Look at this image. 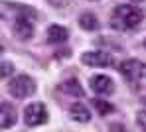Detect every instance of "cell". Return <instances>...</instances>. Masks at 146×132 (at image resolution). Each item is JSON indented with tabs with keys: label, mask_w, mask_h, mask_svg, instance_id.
<instances>
[{
	"label": "cell",
	"mask_w": 146,
	"mask_h": 132,
	"mask_svg": "<svg viewBox=\"0 0 146 132\" xmlns=\"http://www.w3.org/2000/svg\"><path fill=\"white\" fill-rule=\"evenodd\" d=\"M20 16H28L32 20L38 18V12L32 6H24V4H14V2H0V18L2 20H16Z\"/></svg>",
	"instance_id": "3957f363"
},
{
	"label": "cell",
	"mask_w": 146,
	"mask_h": 132,
	"mask_svg": "<svg viewBox=\"0 0 146 132\" xmlns=\"http://www.w3.org/2000/svg\"><path fill=\"white\" fill-rule=\"evenodd\" d=\"M59 89H61L65 95L75 97V99H83V97H85V91H83L81 83H79L77 79H67V81H63V83L59 85Z\"/></svg>",
	"instance_id": "30bf717a"
},
{
	"label": "cell",
	"mask_w": 146,
	"mask_h": 132,
	"mask_svg": "<svg viewBox=\"0 0 146 132\" xmlns=\"http://www.w3.org/2000/svg\"><path fill=\"white\" fill-rule=\"evenodd\" d=\"M12 71H14V65H12L10 61H0V79L10 77V75H12Z\"/></svg>",
	"instance_id": "9a60e30c"
},
{
	"label": "cell",
	"mask_w": 146,
	"mask_h": 132,
	"mask_svg": "<svg viewBox=\"0 0 146 132\" xmlns=\"http://www.w3.org/2000/svg\"><path fill=\"white\" fill-rule=\"evenodd\" d=\"M51 6H55V8H63L65 4H67V0H48Z\"/></svg>",
	"instance_id": "e0dca14e"
},
{
	"label": "cell",
	"mask_w": 146,
	"mask_h": 132,
	"mask_svg": "<svg viewBox=\"0 0 146 132\" xmlns=\"http://www.w3.org/2000/svg\"><path fill=\"white\" fill-rule=\"evenodd\" d=\"M144 46H146V42H144Z\"/></svg>",
	"instance_id": "ffe728a7"
},
{
	"label": "cell",
	"mask_w": 146,
	"mask_h": 132,
	"mask_svg": "<svg viewBox=\"0 0 146 132\" xmlns=\"http://www.w3.org/2000/svg\"><path fill=\"white\" fill-rule=\"evenodd\" d=\"M79 26L83 28L85 32H95L99 28V20L95 14H91V12H83L81 16H79Z\"/></svg>",
	"instance_id": "4fadbf2b"
},
{
	"label": "cell",
	"mask_w": 146,
	"mask_h": 132,
	"mask_svg": "<svg viewBox=\"0 0 146 132\" xmlns=\"http://www.w3.org/2000/svg\"><path fill=\"white\" fill-rule=\"evenodd\" d=\"M138 124H140L142 128H146V110H140V112H138Z\"/></svg>",
	"instance_id": "2e32d148"
},
{
	"label": "cell",
	"mask_w": 146,
	"mask_h": 132,
	"mask_svg": "<svg viewBox=\"0 0 146 132\" xmlns=\"http://www.w3.org/2000/svg\"><path fill=\"white\" fill-rule=\"evenodd\" d=\"M93 105H95V108L99 110V114H101V116L115 112V106L111 105L109 101H103V99H95V101H93Z\"/></svg>",
	"instance_id": "5bb4252c"
},
{
	"label": "cell",
	"mask_w": 146,
	"mask_h": 132,
	"mask_svg": "<svg viewBox=\"0 0 146 132\" xmlns=\"http://www.w3.org/2000/svg\"><path fill=\"white\" fill-rule=\"evenodd\" d=\"M81 61L85 65H91V67H111V65H115L113 55L107 51H85L81 55Z\"/></svg>",
	"instance_id": "8992f818"
},
{
	"label": "cell",
	"mask_w": 146,
	"mask_h": 132,
	"mask_svg": "<svg viewBox=\"0 0 146 132\" xmlns=\"http://www.w3.org/2000/svg\"><path fill=\"white\" fill-rule=\"evenodd\" d=\"M144 103H146V99H144Z\"/></svg>",
	"instance_id": "d6986e66"
},
{
	"label": "cell",
	"mask_w": 146,
	"mask_h": 132,
	"mask_svg": "<svg viewBox=\"0 0 146 132\" xmlns=\"http://www.w3.org/2000/svg\"><path fill=\"white\" fill-rule=\"evenodd\" d=\"M69 114H71L73 120H77V122H89V120H91V112H89V108H87L85 105H81V103L71 105Z\"/></svg>",
	"instance_id": "7c38bea8"
},
{
	"label": "cell",
	"mask_w": 146,
	"mask_h": 132,
	"mask_svg": "<svg viewBox=\"0 0 146 132\" xmlns=\"http://www.w3.org/2000/svg\"><path fill=\"white\" fill-rule=\"evenodd\" d=\"M12 30H14V36L18 40H32V36H34V20L28 18V16H20V18L12 20Z\"/></svg>",
	"instance_id": "52a82bcc"
},
{
	"label": "cell",
	"mask_w": 146,
	"mask_h": 132,
	"mask_svg": "<svg viewBox=\"0 0 146 132\" xmlns=\"http://www.w3.org/2000/svg\"><path fill=\"white\" fill-rule=\"evenodd\" d=\"M18 120V110L10 103L0 105V128H12Z\"/></svg>",
	"instance_id": "9c48e42d"
},
{
	"label": "cell",
	"mask_w": 146,
	"mask_h": 132,
	"mask_svg": "<svg viewBox=\"0 0 146 132\" xmlns=\"http://www.w3.org/2000/svg\"><path fill=\"white\" fill-rule=\"evenodd\" d=\"M49 118L48 106L42 105V103H32L24 108V122L28 126H42L46 124Z\"/></svg>",
	"instance_id": "5b68a950"
},
{
	"label": "cell",
	"mask_w": 146,
	"mask_h": 132,
	"mask_svg": "<svg viewBox=\"0 0 146 132\" xmlns=\"http://www.w3.org/2000/svg\"><path fill=\"white\" fill-rule=\"evenodd\" d=\"M119 71L122 73V77L128 81V83H140L142 77L146 75V65L138 59H126L119 65Z\"/></svg>",
	"instance_id": "277c9868"
},
{
	"label": "cell",
	"mask_w": 146,
	"mask_h": 132,
	"mask_svg": "<svg viewBox=\"0 0 146 132\" xmlns=\"http://www.w3.org/2000/svg\"><path fill=\"white\" fill-rule=\"evenodd\" d=\"M89 85H91L93 93H97L99 97H109L115 91V81L109 75H95V77H91Z\"/></svg>",
	"instance_id": "ba28073f"
},
{
	"label": "cell",
	"mask_w": 146,
	"mask_h": 132,
	"mask_svg": "<svg viewBox=\"0 0 146 132\" xmlns=\"http://www.w3.org/2000/svg\"><path fill=\"white\" fill-rule=\"evenodd\" d=\"M8 93L16 99H26L36 93V81L30 75H16L8 83Z\"/></svg>",
	"instance_id": "7a4b0ae2"
},
{
	"label": "cell",
	"mask_w": 146,
	"mask_h": 132,
	"mask_svg": "<svg viewBox=\"0 0 146 132\" xmlns=\"http://www.w3.org/2000/svg\"><path fill=\"white\" fill-rule=\"evenodd\" d=\"M69 38V32L63 26H49L48 28V42L49 44H63Z\"/></svg>",
	"instance_id": "8fae6325"
},
{
	"label": "cell",
	"mask_w": 146,
	"mask_h": 132,
	"mask_svg": "<svg viewBox=\"0 0 146 132\" xmlns=\"http://www.w3.org/2000/svg\"><path fill=\"white\" fill-rule=\"evenodd\" d=\"M130 2H142V0H130Z\"/></svg>",
	"instance_id": "ac0fdd59"
},
{
	"label": "cell",
	"mask_w": 146,
	"mask_h": 132,
	"mask_svg": "<svg viewBox=\"0 0 146 132\" xmlns=\"http://www.w3.org/2000/svg\"><path fill=\"white\" fill-rule=\"evenodd\" d=\"M142 20H144V12L138 6H130V4L117 6L111 14V26L115 30H134L140 26Z\"/></svg>",
	"instance_id": "6da1fadb"
}]
</instances>
